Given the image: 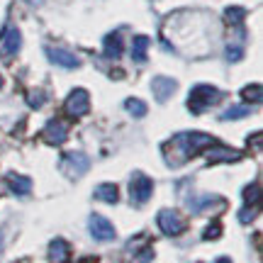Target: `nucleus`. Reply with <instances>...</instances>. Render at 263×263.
Wrapping results in <instances>:
<instances>
[{
  "label": "nucleus",
  "mask_w": 263,
  "mask_h": 263,
  "mask_svg": "<svg viewBox=\"0 0 263 263\" xmlns=\"http://www.w3.org/2000/svg\"><path fill=\"white\" fill-rule=\"evenodd\" d=\"M215 139L210 134L202 132H180L176 137H171L163 144V159L171 168H178L183 163H188L193 156H197L200 151H205L207 146H212Z\"/></svg>",
  "instance_id": "1"
},
{
  "label": "nucleus",
  "mask_w": 263,
  "mask_h": 263,
  "mask_svg": "<svg viewBox=\"0 0 263 263\" xmlns=\"http://www.w3.org/2000/svg\"><path fill=\"white\" fill-rule=\"evenodd\" d=\"M219 98H222V93L217 90V88H212V85H195L193 90H190V98H188V107L190 112H205V110H210L212 105L219 103Z\"/></svg>",
  "instance_id": "2"
},
{
  "label": "nucleus",
  "mask_w": 263,
  "mask_h": 263,
  "mask_svg": "<svg viewBox=\"0 0 263 263\" xmlns=\"http://www.w3.org/2000/svg\"><path fill=\"white\" fill-rule=\"evenodd\" d=\"M90 168V159L85 156L83 151H73V154H66L64 161H61V171H64L68 178H83L85 173Z\"/></svg>",
  "instance_id": "3"
},
{
  "label": "nucleus",
  "mask_w": 263,
  "mask_h": 263,
  "mask_svg": "<svg viewBox=\"0 0 263 263\" xmlns=\"http://www.w3.org/2000/svg\"><path fill=\"white\" fill-rule=\"evenodd\" d=\"M64 110L68 117H83V115H88V110H90V95L85 93L83 88H76L73 93L66 98Z\"/></svg>",
  "instance_id": "4"
},
{
  "label": "nucleus",
  "mask_w": 263,
  "mask_h": 263,
  "mask_svg": "<svg viewBox=\"0 0 263 263\" xmlns=\"http://www.w3.org/2000/svg\"><path fill=\"white\" fill-rule=\"evenodd\" d=\"M159 227L166 236H180L185 232V219L176 212V210H161L159 212Z\"/></svg>",
  "instance_id": "5"
},
{
  "label": "nucleus",
  "mask_w": 263,
  "mask_h": 263,
  "mask_svg": "<svg viewBox=\"0 0 263 263\" xmlns=\"http://www.w3.org/2000/svg\"><path fill=\"white\" fill-rule=\"evenodd\" d=\"M151 193H154V180L146 178L144 173H134L132 176V188H129L132 202L134 205H144L151 197Z\"/></svg>",
  "instance_id": "6"
},
{
  "label": "nucleus",
  "mask_w": 263,
  "mask_h": 263,
  "mask_svg": "<svg viewBox=\"0 0 263 263\" xmlns=\"http://www.w3.org/2000/svg\"><path fill=\"white\" fill-rule=\"evenodd\" d=\"M20 44H22V34H20L17 27H8L3 32V37H0V57L3 59H10L15 57L20 51Z\"/></svg>",
  "instance_id": "7"
},
{
  "label": "nucleus",
  "mask_w": 263,
  "mask_h": 263,
  "mask_svg": "<svg viewBox=\"0 0 263 263\" xmlns=\"http://www.w3.org/2000/svg\"><path fill=\"white\" fill-rule=\"evenodd\" d=\"M88 227H90V234H93L98 241H110V239H115L112 222H110V219H105L103 215H90Z\"/></svg>",
  "instance_id": "8"
},
{
  "label": "nucleus",
  "mask_w": 263,
  "mask_h": 263,
  "mask_svg": "<svg viewBox=\"0 0 263 263\" xmlns=\"http://www.w3.org/2000/svg\"><path fill=\"white\" fill-rule=\"evenodd\" d=\"M42 139L51 144V146H61L66 139H68V127L64 122H59V120H51L47 122V127L42 129Z\"/></svg>",
  "instance_id": "9"
},
{
  "label": "nucleus",
  "mask_w": 263,
  "mask_h": 263,
  "mask_svg": "<svg viewBox=\"0 0 263 263\" xmlns=\"http://www.w3.org/2000/svg\"><path fill=\"white\" fill-rule=\"evenodd\" d=\"M176 88H178V83H176L173 78H166V76H156V78L151 81V93H154V98H156L159 103H166L171 95L176 93Z\"/></svg>",
  "instance_id": "10"
},
{
  "label": "nucleus",
  "mask_w": 263,
  "mask_h": 263,
  "mask_svg": "<svg viewBox=\"0 0 263 263\" xmlns=\"http://www.w3.org/2000/svg\"><path fill=\"white\" fill-rule=\"evenodd\" d=\"M47 57H49V61H54V64L61 66V68H78V66H81V59L76 57V54H71V51H66V49L49 47Z\"/></svg>",
  "instance_id": "11"
},
{
  "label": "nucleus",
  "mask_w": 263,
  "mask_h": 263,
  "mask_svg": "<svg viewBox=\"0 0 263 263\" xmlns=\"http://www.w3.org/2000/svg\"><path fill=\"white\" fill-rule=\"evenodd\" d=\"M205 156L210 163H219V161H241L239 151H232L229 146H207Z\"/></svg>",
  "instance_id": "12"
},
{
  "label": "nucleus",
  "mask_w": 263,
  "mask_h": 263,
  "mask_svg": "<svg viewBox=\"0 0 263 263\" xmlns=\"http://www.w3.org/2000/svg\"><path fill=\"white\" fill-rule=\"evenodd\" d=\"M5 183L10 185V190H12L15 195H29V193H32V180L25 178V176L8 173V176H5Z\"/></svg>",
  "instance_id": "13"
},
{
  "label": "nucleus",
  "mask_w": 263,
  "mask_h": 263,
  "mask_svg": "<svg viewBox=\"0 0 263 263\" xmlns=\"http://www.w3.org/2000/svg\"><path fill=\"white\" fill-rule=\"evenodd\" d=\"M93 195H95V200H103V202L115 205V202L120 200V190H117V185H112V183H103V185L95 188Z\"/></svg>",
  "instance_id": "14"
},
{
  "label": "nucleus",
  "mask_w": 263,
  "mask_h": 263,
  "mask_svg": "<svg viewBox=\"0 0 263 263\" xmlns=\"http://www.w3.org/2000/svg\"><path fill=\"white\" fill-rule=\"evenodd\" d=\"M68 258V244L64 239H54L51 246H49V261L51 263H66Z\"/></svg>",
  "instance_id": "15"
},
{
  "label": "nucleus",
  "mask_w": 263,
  "mask_h": 263,
  "mask_svg": "<svg viewBox=\"0 0 263 263\" xmlns=\"http://www.w3.org/2000/svg\"><path fill=\"white\" fill-rule=\"evenodd\" d=\"M146 49H149V37H144V34L134 37V42H132V59L137 64H144L146 61Z\"/></svg>",
  "instance_id": "16"
},
{
  "label": "nucleus",
  "mask_w": 263,
  "mask_h": 263,
  "mask_svg": "<svg viewBox=\"0 0 263 263\" xmlns=\"http://www.w3.org/2000/svg\"><path fill=\"white\" fill-rule=\"evenodd\" d=\"M105 54L110 59H117L122 54V37L120 34H110V37H105Z\"/></svg>",
  "instance_id": "17"
},
{
  "label": "nucleus",
  "mask_w": 263,
  "mask_h": 263,
  "mask_svg": "<svg viewBox=\"0 0 263 263\" xmlns=\"http://www.w3.org/2000/svg\"><path fill=\"white\" fill-rule=\"evenodd\" d=\"M210 205L224 207V200H222V197H215V195H205V197H200V200H195V202H190V210H193V212H202V210H207Z\"/></svg>",
  "instance_id": "18"
},
{
  "label": "nucleus",
  "mask_w": 263,
  "mask_h": 263,
  "mask_svg": "<svg viewBox=\"0 0 263 263\" xmlns=\"http://www.w3.org/2000/svg\"><path fill=\"white\" fill-rule=\"evenodd\" d=\"M241 95H244V100H246V103H254V105H258V103H261V98H263V93H261V85H258V83H254V85H246L244 90H241Z\"/></svg>",
  "instance_id": "19"
},
{
  "label": "nucleus",
  "mask_w": 263,
  "mask_h": 263,
  "mask_svg": "<svg viewBox=\"0 0 263 263\" xmlns=\"http://www.w3.org/2000/svg\"><path fill=\"white\" fill-rule=\"evenodd\" d=\"M251 105H236V107H229L224 115H222V120H239V117H246V115H251Z\"/></svg>",
  "instance_id": "20"
},
{
  "label": "nucleus",
  "mask_w": 263,
  "mask_h": 263,
  "mask_svg": "<svg viewBox=\"0 0 263 263\" xmlns=\"http://www.w3.org/2000/svg\"><path fill=\"white\" fill-rule=\"evenodd\" d=\"M124 107H127V112L134 115V117H144V115H146V105L141 103V100H134V98H129V100L124 103Z\"/></svg>",
  "instance_id": "21"
},
{
  "label": "nucleus",
  "mask_w": 263,
  "mask_h": 263,
  "mask_svg": "<svg viewBox=\"0 0 263 263\" xmlns=\"http://www.w3.org/2000/svg\"><path fill=\"white\" fill-rule=\"evenodd\" d=\"M258 195H261V188H258V183H251V185H246V190H244L246 205H258Z\"/></svg>",
  "instance_id": "22"
},
{
  "label": "nucleus",
  "mask_w": 263,
  "mask_h": 263,
  "mask_svg": "<svg viewBox=\"0 0 263 263\" xmlns=\"http://www.w3.org/2000/svg\"><path fill=\"white\" fill-rule=\"evenodd\" d=\"M256 215H258V205H246V210H241V212H239V222L249 224L251 219H256Z\"/></svg>",
  "instance_id": "23"
},
{
  "label": "nucleus",
  "mask_w": 263,
  "mask_h": 263,
  "mask_svg": "<svg viewBox=\"0 0 263 263\" xmlns=\"http://www.w3.org/2000/svg\"><path fill=\"white\" fill-rule=\"evenodd\" d=\"M151 258H154V249H151V246H146L144 251H139V254L134 256V261H132V263H151Z\"/></svg>",
  "instance_id": "24"
},
{
  "label": "nucleus",
  "mask_w": 263,
  "mask_h": 263,
  "mask_svg": "<svg viewBox=\"0 0 263 263\" xmlns=\"http://www.w3.org/2000/svg\"><path fill=\"white\" fill-rule=\"evenodd\" d=\"M219 234H222V227H219V222H212V224H210V227L205 229L202 239H207V241H210V239H217Z\"/></svg>",
  "instance_id": "25"
},
{
  "label": "nucleus",
  "mask_w": 263,
  "mask_h": 263,
  "mask_svg": "<svg viewBox=\"0 0 263 263\" xmlns=\"http://www.w3.org/2000/svg\"><path fill=\"white\" fill-rule=\"evenodd\" d=\"M227 20H229V22H234V25H239V22L244 20V10L241 8H229L227 10Z\"/></svg>",
  "instance_id": "26"
},
{
  "label": "nucleus",
  "mask_w": 263,
  "mask_h": 263,
  "mask_svg": "<svg viewBox=\"0 0 263 263\" xmlns=\"http://www.w3.org/2000/svg\"><path fill=\"white\" fill-rule=\"evenodd\" d=\"M27 100H29V105H32V107H39V105H44V100H47V95L42 93V90H39V93H34V90H32Z\"/></svg>",
  "instance_id": "27"
},
{
  "label": "nucleus",
  "mask_w": 263,
  "mask_h": 263,
  "mask_svg": "<svg viewBox=\"0 0 263 263\" xmlns=\"http://www.w3.org/2000/svg\"><path fill=\"white\" fill-rule=\"evenodd\" d=\"M239 57H241V51H239V49H232V47L227 49V59H234V61H236Z\"/></svg>",
  "instance_id": "28"
},
{
  "label": "nucleus",
  "mask_w": 263,
  "mask_h": 263,
  "mask_svg": "<svg viewBox=\"0 0 263 263\" xmlns=\"http://www.w3.org/2000/svg\"><path fill=\"white\" fill-rule=\"evenodd\" d=\"M217 263H232L229 258H217Z\"/></svg>",
  "instance_id": "29"
},
{
  "label": "nucleus",
  "mask_w": 263,
  "mask_h": 263,
  "mask_svg": "<svg viewBox=\"0 0 263 263\" xmlns=\"http://www.w3.org/2000/svg\"><path fill=\"white\" fill-rule=\"evenodd\" d=\"M27 3H32V5H42V0H27Z\"/></svg>",
  "instance_id": "30"
},
{
  "label": "nucleus",
  "mask_w": 263,
  "mask_h": 263,
  "mask_svg": "<svg viewBox=\"0 0 263 263\" xmlns=\"http://www.w3.org/2000/svg\"><path fill=\"white\" fill-rule=\"evenodd\" d=\"M78 263H93V258H85V261H78Z\"/></svg>",
  "instance_id": "31"
},
{
  "label": "nucleus",
  "mask_w": 263,
  "mask_h": 263,
  "mask_svg": "<svg viewBox=\"0 0 263 263\" xmlns=\"http://www.w3.org/2000/svg\"><path fill=\"white\" fill-rule=\"evenodd\" d=\"M0 251H3V234H0Z\"/></svg>",
  "instance_id": "32"
},
{
  "label": "nucleus",
  "mask_w": 263,
  "mask_h": 263,
  "mask_svg": "<svg viewBox=\"0 0 263 263\" xmlns=\"http://www.w3.org/2000/svg\"><path fill=\"white\" fill-rule=\"evenodd\" d=\"M0 88H3V78H0Z\"/></svg>",
  "instance_id": "33"
}]
</instances>
